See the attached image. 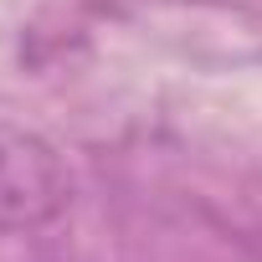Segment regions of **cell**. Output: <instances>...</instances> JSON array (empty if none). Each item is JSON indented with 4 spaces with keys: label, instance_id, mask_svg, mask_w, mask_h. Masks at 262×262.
<instances>
[{
    "label": "cell",
    "instance_id": "obj_1",
    "mask_svg": "<svg viewBox=\"0 0 262 262\" xmlns=\"http://www.w3.org/2000/svg\"><path fill=\"white\" fill-rule=\"evenodd\" d=\"M72 175L62 155L31 128L0 118V231H31L67 211Z\"/></svg>",
    "mask_w": 262,
    "mask_h": 262
}]
</instances>
